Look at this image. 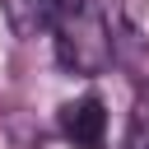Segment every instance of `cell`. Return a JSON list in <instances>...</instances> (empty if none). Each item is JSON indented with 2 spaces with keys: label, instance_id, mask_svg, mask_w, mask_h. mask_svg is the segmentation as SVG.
<instances>
[{
  "label": "cell",
  "instance_id": "obj_1",
  "mask_svg": "<svg viewBox=\"0 0 149 149\" xmlns=\"http://www.w3.org/2000/svg\"><path fill=\"white\" fill-rule=\"evenodd\" d=\"M51 33H56V61L70 74L93 79V74H107V65L116 61V33L93 0H70Z\"/></svg>",
  "mask_w": 149,
  "mask_h": 149
},
{
  "label": "cell",
  "instance_id": "obj_2",
  "mask_svg": "<svg viewBox=\"0 0 149 149\" xmlns=\"http://www.w3.org/2000/svg\"><path fill=\"white\" fill-rule=\"evenodd\" d=\"M65 5H70V0H0L9 33H14V37H23V42H28V37H37V33H51Z\"/></svg>",
  "mask_w": 149,
  "mask_h": 149
},
{
  "label": "cell",
  "instance_id": "obj_3",
  "mask_svg": "<svg viewBox=\"0 0 149 149\" xmlns=\"http://www.w3.org/2000/svg\"><path fill=\"white\" fill-rule=\"evenodd\" d=\"M61 135L74 140V144L102 149V135H107V112H102V102H98V98L65 102V107H61Z\"/></svg>",
  "mask_w": 149,
  "mask_h": 149
},
{
  "label": "cell",
  "instance_id": "obj_4",
  "mask_svg": "<svg viewBox=\"0 0 149 149\" xmlns=\"http://www.w3.org/2000/svg\"><path fill=\"white\" fill-rule=\"evenodd\" d=\"M126 149H149V98H144V102H135V112H130Z\"/></svg>",
  "mask_w": 149,
  "mask_h": 149
},
{
  "label": "cell",
  "instance_id": "obj_5",
  "mask_svg": "<svg viewBox=\"0 0 149 149\" xmlns=\"http://www.w3.org/2000/svg\"><path fill=\"white\" fill-rule=\"evenodd\" d=\"M37 149H88V144H74V140H65V135H56V140H42Z\"/></svg>",
  "mask_w": 149,
  "mask_h": 149
}]
</instances>
